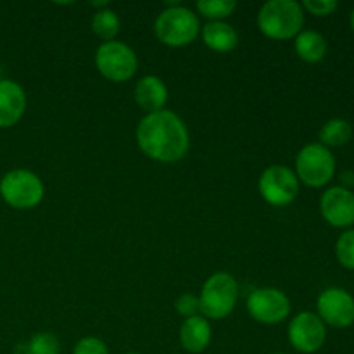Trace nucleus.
<instances>
[{
  "instance_id": "f257e3e1",
  "label": "nucleus",
  "mask_w": 354,
  "mask_h": 354,
  "mask_svg": "<svg viewBox=\"0 0 354 354\" xmlns=\"http://www.w3.org/2000/svg\"><path fill=\"white\" fill-rule=\"evenodd\" d=\"M137 144L152 161L169 165L185 158L190 137L182 118L162 109L142 118L137 127Z\"/></svg>"
},
{
  "instance_id": "f03ea898",
  "label": "nucleus",
  "mask_w": 354,
  "mask_h": 354,
  "mask_svg": "<svg viewBox=\"0 0 354 354\" xmlns=\"http://www.w3.org/2000/svg\"><path fill=\"white\" fill-rule=\"evenodd\" d=\"M304 9L296 0H268L258 14V28L266 38L290 40L303 31Z\"/></svg>"
},
{
  "instance_id": "7ed1b4c3",
  "label": "nucleus",
  "mask_w": 354,
  "mask_h": 354,
  "mask_svg": "<svg viewBox=\"0 0 354 354\" xmlns=\"http://www.w3.org/2000/svg\"><path fill=\"white\" fill-rule=\"evenodd\" d=\"M156 37L168 47L180 48L192 44L201 33L199 17L183 6H169L159 12L154 23Z\"/></svg>"
},
{
  "instance_id": "20e7f679",
  "label": "nucleus",
  "mask_w": 354,
  "mask_h": 354,
  "mask_svg": "<svg viewBox=\"0 0 354 354\" xmlns=\"http://www.w3.org/2000/svg\"><path fill=\"white\" fill-rule=\"evenodd\" d=\"M239 283L232 273L216 272L204 282L199 294V311L204 318L223 320L235 310Z\"/></svg>"
},
{
  "instance_id": "39448f33",
  "label": "nucleus",
  "mask_w": 354,
  "mask_h": 354,
  "mask_svg": "<svg viewBox=\"0 0 354 354\" xmlns=\"http://www.w3.org/2000/svg\"><path fill=\"white\" fill-rule=\"evenodd\" d=\"M0 196L14 209H33L44 201L45 187L37 173L17 168L2 176Z\"/></svg>"
},
{
  "instance_id": "423d86ee",
  "label": "nucleus",
  "mask_w": 354,
  "mask_h": 354,
  "mask_svg": "<svg viewBox=\"0 0 354 354\" xmlns=\"http://www.w3.org/2000/svg\"><path fill=\"white\" fill-rule=\"evenodd\" d=\"M296 176L304 185L320 189L325 187L335 175V158L320 142L308 144L297 152Z\"/></svg>"
},
{
  "instance_id": "0eeeda50",
  "label": "nucleus",
  "mask_w": 354,
  "mask_h": 354,
  "mask_svg": "<svg viewBox=\"0 0 354 354\" xmlns=\"http://www.w3.org/2000/svg\"><path fill=\"white\" fill-rule=\"evenodd\" d=\"M95 66L100 75L114 83L128 82L138 69V59L133 48L123 41H104L95 52Z\"/></svg>"
},
{
  "instance_id": "6e6552de",
  "label": "nucleus",
  "mask_w": 354,
  "mask_h": 354,
  "mask_svg": "<svg viewBox=\"0 0 354 354\" xmlns=\"http://www.w3.org/2000/svg\"><path fill=\"white\" fill-rule=\"evenodd\" d=\"M259 194L273 207L289 206L299 196V180L296 173L283 165L268 166L258 182Z\"/></svg>"
},
{
  "instance_id": "1a4fd4ad",
  "label": "nucleus",
  "mask_w": 354,
  "mask_h": 354,
  "mask_svg": "<svg viewBox=\"0 0 354 354\" xmlns=\"http://www.w3.org/2000/svg\"><path fill=\"white\" fill-rule=\"evenodd\" d=\"M248 311L258 324L279 325L290 315V299L275 287L256 289L248 297Z\"/></svg>"
},
{
  "instance_id": "9d476101",
  "label": "nucleus",
  "mask_w": 354,
  "mask_h": 354,
  "mask_svg": "<svg viewBox=\"0 0 354 354\" xmlns=\"http://www.w3.org/2000/svg\"><path fill=\"white\" fill-rule=\"evenodd\" d=\"M287 337H289L290 346L296 351L311 354L317 353L325 344L327 328L317 313L303 311L290 320L289 328H287Z\"/></svg>"
},
{
  "instance_id": "9b49d317",
  "label": "nucleus",
  "mask_w": 354,
  "mask_h": 354,
  "mask_svg": "<svg viewBox=\"0 0 354 354\" xmlns=\"http://www.w3.org/2000/svg\"><path fill=\"white\" fill-rule=\"evenodd\" d=\"M318 317L325 325L348 328L354 324V297L341 287H328L317 299Z\"/></svg>"
},
{
  "instance_id": "f8f14e48",
  "label": "nucleus",
  "mask_w": 354,
  "mask_h": 354,
  "mask_svg": "<svg viewBox=\"0 0 354 354\" xmlns=\"http://www.w3.org/2000/svg\"><path fill=\"white\" fill-rule=\"evenodd\" d=\"M324 220L335 228H348L354 223V194L348 187H330L320 199Z\"/></svg>"
},
{
  "instance_id": "ddd939ff",
  "label": "nucleus",
  "mask_w": 354,
  "mask_h": 354,
  "mask_svg": "<svg viewBox=\"0 0 354 354\" xmlns=\"http://www.w3.org/2000/svg\"><path fill=\"white\" fill-rule=\"evenodd\" d=\"M26 92L14 80H0V128H10L26 111Z\"/></svg>"
},
{
  "instance_id": "4468645a",
  "label": "nucleus",
  "mask_w": 354,
  "mask_h": 354,
  "mask_svg": "<svg viewBox=\"0 0 354 354\" xmlns=\"http://www.w3.org/2000/svg\"><path fill=\"white\" fill-rule=\"evenodd\" d=\"M133 97L137 106L147 114L158 113V111L165 109L166 102H168V88L159 76L149 75L138 80L135 85Z\"/></svg>"
},
{
  "instance_id": "2eb2a0df",
  "label": "nucleus",
  "mask_w": 354,
  "mask_h": 354,
  "mask_svg": "<svg viewBox=\"0 0 354 354\" xmlns=\"http://www.w3.org/2000/svg\"><path fill=\"white\" fill-rule=\"evenodd\" d=\"M180 342L189 353H203L211 342V325L203 315L185 318L180 327Z\"/></svg>"
},
{
  "instance_id": "dca6fc26",
  "label": "nucleus",
  "mask_w": 354,
  "mask_h": 354,
  "mask_svg": "<svg viewBox=\"0 0 354 354\" xmlns=\"http://www.w3.org/2000/svg\"><path fill=\"white\" fill-rule=\"evenodd\" d=\"M201 37H203L204 45L209 50L218 52V54L234 50L239 45L237 30L232 24L225 23V21H209V23H206L201 30Z\"/></svg>"
},
{
  "instance_id": "f3484780",
  "label": "nucleus",
  "mask_w": 354,
  "mask_h": 354,
  "mask_svg": "<svg viewBox=\"0 0 354 354\" xmlns=\"http://www.w3.org/2000/svg\"><path fill=\"white\" fill-rule=\"evenodd\" d=\"M294 48L304 62H320L327 55V40L315 30H303L294 38Z\"/></svg>"
},
{
  "instance_id": "a211bd4d",
  "label": "nucleus",
  "mask_w": 354,
  "mask_h": 354,
  "mask_svg": "<svg viewBox=\"0 0 354 354\" xmlns=\"http://www.w3.org/2000/svg\"><path fill=\"white\" fill-rule=\"evenodd\" d=\"M318 137H320V144L327 149L341 147L353 138V127L349 121L342 118H332L322 127Z\"/></svg>"
},
{
  "instance_id": "6ab92c4d",
  "label": "nucleus",
  "mask_w": 354,
  "mask_h": 354,
  "mask_svg": "<svg viewBox=\"0 0 354 354\" xmlns=\"http://www.w3.org/2000/svg\"><path fill=\"white\" fill-rule=\"evenodd\" d=\"M121 21L120 16L114 12L113 9L106 7V9L95 10L92 17V31L104 41L116 40L118 33H120Z\"/></svg>"
},
{
  "instance_id": "aec40b11",
  "label": "nucleus",
  "mask_w": 354,
  "mask_h": 354,
  "mask_svg": "<svg viewBox=\"0 0 354 354\" xmlns=\"http://www.w3.org/2000/svg\"><path fill=\"white\" fill-rule=\"evenodd\" d=\"M196 7L201 16L207 17L209 21H225L235 12L237 2L235 0H199Z\"/></svg>"
},
{
  "instance_id": "412c9836",
  "label": "nucleus",
  "mask_w": 354,
  "mask_h": 354,
  "mask_svg": "<svg viewBox=\"0 0 354 354\" xmlns=\"http://www.w3.org/2000/svg\"><path fill=\"white\" fill-rule=\"evenodd\" d=\"M28 354H61L59 339L50 332H38L28 342Z\"/></svg>"
},
{
  "instance_id": "4be33fe9",
  "label": "nucleus",
  "mask_w": 354,
  "mask_h": 354,
  "mask_svg": "<svg viewBox=\"0 0 354 354\" xmlns=\"http://www.w3.org/2000/svg\"><path fill=\"white\" fill-rule=\"evenodd\" d=\"M335 256L341 266L354 270V230H346L335 242Z\"/></svg>"
},
{
  "instance_id": "5701e85b",
  "label": "nucleus",
  "mask_w": 354,
  "mask_h": 354,
  "mask_svg": "<svg viewBox=\"0 0 354 354\" xmlns=\"http://www.w3.org/2000/svg\"><path fill=\"white\" fill-rule=\"evenodd\" d=\"M73 354H109V349L102 339L83 337L76 342Z\"/></svg>"
},
{
  "instance_id": "b1692460",
  "label": "nucleus",
  "mask_w": 354,
  "mask_h": 354,
  "mask_svg": "<svg viewBox=\"0 0 354 354\" xmlns=\"http://www.w3.org/2000/svg\"><path fill=\"white\" fill-rule=\"evenodd\" d=\"M301 7L313 16H330L339 3L337 0H304Z\"/></svg>"
},
{
  "instance_id": "393cba45",
  "label": "nucleus",
  "mask_w": 354,
  "mask_h": 354,
  "mask_svg": "<svg viewBox=\"0 0 354 354\" xmlns=\"http://www.w3.org/2000/svg\"><path fill=\"white\" fill-rule=\"evenodd\" d=\"M175 308L183 318L196 317V315L199 313V297L194 296V294H182V296L176 299Z\"/></svg>"
},
{
  "instance_id": "a878e982",
  "label": "nucleus",
  "mask_w": 354,
  "mask_h": 354,
  "mask_svg": "<svg viewBox=\"0 0 354 354\" xmlns=\"http://www.w3.org/2000/svg\"><path fill=\"white\" fill-rule=\"evenodd\" d=\"M349 23H351V28H353V31H354V9H353V12H351V17H349Z\"/></svg>"
},
{
  "instance_id": "bb28decb",
  "label": "nucleus",
  "mask_w": 354,
  "mask_h": 354,
  "mask_svg": "<svg viewBox=\"0 0 354 354\" xmlns=\"http://www.w3.org/2000/svg\"><path fill=\"white\" fill-rule=\"evenodd\" d=\"M273 354H286V353H273Z\"/></svg>"
},
{
  "instance_id": "cd10ccee",
  "label": "nucleus",
  "mask_w": 354,
  "mask_h": 354,
  "mask_svg": "<svg viewBox=\"0 0 354 354\" xmlns=\"http://www.w3.org/2000/svg\"><path fill=\"white\" fill-rule=\"evenodd\" d=\"M127 354H138V353H127Z\"/></svg>"
}]
</instances>
